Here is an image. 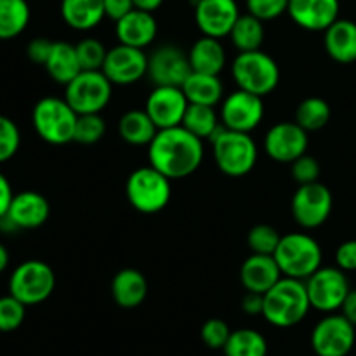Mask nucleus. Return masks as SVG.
<instances>
[{
	"instance_id": "f257e3e1",
	"label": "nucleus",
	"mask_w": 356,
	"mask_h": 356,
	"mask_svg": "<svg viewBox=\"0 0 356 356\" xmlns=\"http://www.w3.org/2000/svg\"><path fill=\"white\" fill-rule=\"evenodd\" d=\"M204 141L183 125L159 129L148 145V162L170 181L184 179L200 169L204 162Z\"/></svg>"
},
{
	"instance_id": "f03ea898",
	"label": "nucleus",
	"mask_w": 356,
	"mask_h": 356,
	"mask_svg": "<svg viewBox=\"0 0 356 356\" xmlns=\"http://www.w3.org/2000/svg\"><path fill=\"white\" fill-rule=\"evenodd\" d=\"M309 309L312 305L302 280L282 277L264 294L263 316L270 325L278 329L296 327L308 316Z\"/></svg>"
},
{
	"instance_id": "7ed1b4c3",
	"label": "nucleus",
	"mask_w": 356,
	"mask_h": 356,
	"mask_svg": "<svg viewBox=\"0 0 356 356\" xmlns=\"http://www.w3.org/2000/svg\"><path fill=\"white\" fill-rule=\"evenodd\" d=\"M214 163L225 176L243 177L257 163V145L247 132L229 131L222 125L218 134L211 139Z\"/></svg>"
},
{
	"instance_id": "20e7f679",
	"label": "nucleus",
	"mask_w": 356,
	"mask_h": 356,
	"mask_svg": "<svg viewBox=\"0 0 356 356\" xmlns=\"http://www.w3.org/2000/svg\"><path fill=\"white\" fill-rule=\"evenodd\" d=\"M273 257L284 277L302 282L322 268L323 263L322 245L308 233L282 235Z\"/></svg>"
},
{
	"instance_id": "39448f33",
	"label": "nucleus",
	"mask_w": 356,
	"mask_h": 356,
	"mask_svg": "<svg viewBox=\"0 0 356 356\" xmlns=\"http://www.w3.org/2000/svg\"><path fill=\"white\" fill-rule=\"evenodd\" d=\"M79 113L65 97L47 96L37 101L31 111V124L42 141L52 146L68 145L75 139Z\"/></svg>"
},
{
	"instance_id": "423d86ee",
	"label": "nucleus",
	"mask_w": 356,
	"mask_h": 356,
	"mask_svg": "<svg viewBox=\"0 0 356 356\" xmlns=\"http://www.w3.org/2000/svg\"><path fill=\"white\" fill-rule=\"evenodd\" d=\"M232 76L238 89L266 97L280 83V66L263 49L238 52L232 63Z\"/></svg>"
},
{
	"instance_id": "0eeeda50",
	"label": "nucleus",
	"mask_w": 356,
	"mask_h": 356,
	"mask_svg": "<svg viewBox=\"0 0 356 356\" xmlns=\"http://www.w3.org/2000/svg\"><path fill=\"white\" fill-rule=\"evenodd\" d=\"M172 181L155 167L146 165L132 170L125 183V197L134 211L141 214H159L172 197Z\"/></svg>"
},
{
	"instance_id": "6e6552de",
	"label": "nucleus",
	"mask_w": 356,
	"mask_h": 356,
	"mask_svg": "<svg viewBox=\"0 0 356 356\" xmlns=\"http://www.w3.org/2000/svg\"><path fill=\"white\" fill-rule=\"evenodd\" d=\"M56 289V273L45 261L28 259L14 268L9 277V294L24 306L47 301Z\"/></svg>"
},
{
	"instance_id": "1a4fd4ad",
	"label": "nucleus",
	"mask_w": 356,
	"mask_h": 356,
	"mask_svg": "<svg viewBox=\"0 0 356 356\" xmlns=\"http://www.w3.org/2000/svg\"><path fill=\"white\" fill-rule=\"evenodd\" d=\"M113 83L101 70H82L68 86L65 99L79 115L101 113L110 104Z\"/></svg>"
},
{
	"instance_id": "9d476101",
	"label": "nucleus",
	"mask_w": 356,
	"mask_h": 356,
	"mask_svg": "<svg viewBox=\"0 0 356 356\" xmlns=\"http://www.w3.org/2000/svg\"><path fill=\"white\" fill-rule=\"evenodd\" d=\"M334 209L332 191L323 183L299 184L291 200L294 221L302 229H316L329 221Z\"/></svg>"
},
{
	"instance_id": "9b49d317",
	"label": "nucleus",
	"mask_w": 356,
	"mask_h": 356,
	"mask_svg": "<svg viewBox=\"0 0 356 356\" xmlns=\"http://www.w3.org/2000/svg\"><path fill=\"white\" fill-rule=\"evenodd\" d=\"M309 305L322 313H336L341 309L348 292L351 291L346 271L337 266H322L305 280Z\"/></svg>"
},
{
	"instance_id": "f8f14e48",
	"label": "nucleus",
	"mask_w": 356,
	"mask_h": 356,
	"mask_svg": "<svg viewBox=\"0 0 356 356\" xmlns=\"http://www.w3.org/2000/svg\"><path fill=\"white\" fill-rule=\"evenodd\" d=\"M356 327L343 313H327L312 332V350L316 356H348L356 343Z\"/></svg>"
},
{
	"instance_id": "ddd939ff",
	"label": "nucleus",
	"mask_w": 356,
	"mask_h": 356,
	"mask_svg": "<svg viewBox=\"0 0 356 356\" xmlns=\"http://www.w3.org/2000/svg\"><path fill=\"white\" fill-rule=\"evenodd\" d=\"M219 117H221V124L229 131L250 134L263 122L264 101L256 94L236 89L221 101Z\"/></svg>"
},
{
	"instance_id": "4468645a",
	"label": "nucleus",
	"mask_w": 356,
	"mask_h": 356,
	"mask_svg": "<svg viewBox=\"0 0 356 356\" xmlns=\"http://www.w3.org/2000/svg\"><path fill=\"white\" fill-rule=\"evenodd\" d=\"M101 72L113 86H134L148 75V54L145 49L118 44L108 51Z\"/></svg>"
},
{
	"instance_id": "2eb2a0df",
	"label": "nucleus",
	"mask_w": 356,
	"mask_h": 356,
	"mask_svg": "<svg viewBox=\"0 0 356 356\" xmlns=\"http://www.w3.org/2000/svg\"><path fill=\"white\" fill-rule=\"evenodd\" d=\"M193 72L190 65L188 52L177 45L165 44L153 49L148 54V79L153 86H174L181 87L184 80Z\"/></svg>"
},
{
	"instance_id": "dca6fc26",
	"label": "nucleus",
	"mask_w": 356,
	"mask_h": 356,
	"mask_svg": "<svg viewBox=\"0 0 356 356\" xmlns=\"http://www.w3.org/2000/svg\"><path fill=\"white\" fill-rule=\"evenodd\" d=\"M309 136L296 122H278L264 136V152L278 163H292L308 153Z\"/></svg>"
},
{
	"instance_id": "f3484780",
	"label": "nucleus",
	"mask_w": 356,
	"mask_h": 356,
	"mask_svg": "<svg viewBox=\"0 0 356 356\" xmlns=\"http://www.w3.org/2000/svg\"><path fill=\"white\" fill-rule=\"evenodd\" d=\"M49 216H51V205L47 198L38 191L26 190L14 195L9 211L0 219V225H6L13 232L37 229L47 222Z\"/></svg>"
},
{
	"instance_id": "a211bd4d",
	"label": "nucleus",
	"mask_w": 356,
	"mask_h": 356,
	"mask_svg": "<svg viewBox=\"0 0 356 356\" xmlns=\"http://www.w3.org/2000/svg\"><path fill=\"white\" fill-rule=\"evenodd\" d=\"M188 104L190 101L181 87L155 86V89L146 97L145 110L156 127L169 129L183 124Z\"/></svg>"
},
{
	"instance_id": "6ab92c4d",
	"label": "nucleus",
	"mask_w": 356,
	"mask_h": 356,
	"mask_svg": "<svg viewBox=\"0 0 356 356\" xmlns=\"http://www.w3.org/2000/svg\"><path fill=\"white\" fill-rule=\"evenodd\" d=\"M195 23L205 37L225 38L240 17L236 0H195Z\"/></svg>"
},
{
	"instance_id": "aec40b11",
	"label": "nucleus",
	"mask_w": 356,
	"mask_h": 356,
	"mask_svg": "<svg viewBox=\"0 0 356 356\" xmlns=\"http://www.w3.org/2000/svg\"><path fill=\"white\" fill-rule=\"evenodd\" d=\"M339 0H289L287 14L306 31H325L339 19Z\"/></svg>"
},
{
	"instance_id": "412c9836",
	"label": "nucleus",
	"mask_w": 356,
	"mask_h": 356,
	"mask_svg": "<svg viewBox=\"0 0 356 356\" xmlns=\"http://www.w3.org/2000/svg\"><path fill=\"white\" fill-rule=\"evenodd\" d=\"M159 35V23L153 13L141 9H132L118 21H115V37L118 44L131 47L146 49L155 42Z\"/></svg>"
},
{
	"instance_id": "4be33fe9",
	"label": "nucleus",
	"mask_w": 356,
	"mask_h": 356,
	"mask_svg": "<svg viewBox=\"0 0 356 356\" xmlns=\"http://www.w3.org/2000/svg\"><path fill=\"white\" fill-rule=\"evenodd\" d=\"M284 277L273 256L250 254L240 268V282L243 289L257 294H266Z\"/></svg>"
},
{
	"instance_id": "5701e85b",
	"label": "nucleus",
	"mask_w": 356,
	"mask_h": 356,
	"mask_svg": "<svg viewBox=\"0 0 356 356\" xmlns=\"http://www.w3.org/2000/svg\"><path fill=\"white\" fill-rule=\"evenodd\" d=\"M323 47L327 56L339 65L356 61V23L339 17L323 31Z\"/></svg>"
},
{
	"instance_id": "b1692460",
	"label": "nucleus",
	"mask_w": 356,
	"mask_h": 356,
	"mask_svg": "<svg viewBox=\"0 0 356 356\" xmlns=\"http://www.w3.org/2000/svg\"><path fill=\"white\" fill-rule=\"evenodd\" d=\"M110 291L115 305L124 309H134L141 306L148 296V280L136 268H124L113 277Z\"/></svg>"
},
{
	"instance_id": "393cba45",
	"label": "nucleus",
	"mask_w": 356,
	"mask_h": 356,
	"mask_svg": "<svg viewBox=\"0 0 356 356\" xmlns=\"http://www.w3.org/2000/svg\"><path fill=\"white\" fill-rule=\"evenodd\" d=\"M63 21L75 31H90L106 17L103 0H61Z\"/></svg>"
},
{
	"instance_id": "a878e982",
	"label": "nucleus",
	"mask_w": 356,
	"mask_h": 356,
	"mask_svg": "<svg viewBox=\"0 0 356 356\" xmlns=\"http://www.w3.org/2000/svg\"><path fill=\"white\" fill-rule=\"evenodd\" d=\"M190 65L193 72L209 73V75H221L226 68V49L221 38L205 37L202 35L188 51Z\"/></svg>"
},
{
	"instance_id": "bb28decb",
	"label": "nucleus",
	"mask_w": 356,
	"mask_h": 356,
	"mask_svg": "<svg viewBox=\"0 0 356 356\" xmlns=\"http://www.w3.org/2000/svg\"><path fill=\"white\" fill-rule=\"evenodd\" d=\"M44 68L45 72H47V75L51 76L56 83H59V86H68V83L82 72V66H80L75 45L63 40L54 42Z\"/></svg>"
},
{
	"instance_id": "cd10ccee",
	"label": "nucleus",
	"mask_w": 356,
	"mask_h": 356,
	"mask_svg": "<svg viewBox=\"0 0 356 356\" xmlns=\"http://www.w3.org/2000/svg\"><path fill=\"white\" fill-rule=\"evenodd\" d=\"M186 94L188 101L193 104H205V106H218L225 99V86L219 75L191 72L190 76L181 86Z\"/></svg>"
},
{
	"instance_id": "c85d7f7f",
	"label": "nucleus",
	"mask_w": 356,
	"mask_h": 356,
	"mask_svg": "<svg viewBox=\"0 0 356 356\" xmlns=\"http://www.w3.org/2000/svg\"><path fill=\"white\" fill-rule=\"evenodd\" d=\"M118 136L131 146H146L159 132V127L152 120L146 110H129L118 120Z\"/></svg>"
},
{
	"instance_id": "c756f323",
	"label": "nucleus",
	"mask_w": 356,
	"mask_h": 356,
	"mask_svg": "<svg viewBox=\"0 0 356 356\" xmlns=\"http://www.w3.org/2000/svg\"><path fill=\"white\" fill-rule=\"evenodd\" d=\"M229 40L233 47L238 52L259 51L264 44L266 30H264V21L257 19L252 14H240L235 26L229 31Z\"/></svg>"
},
{
	"instance_id": "7c9ffc66",
	"label": "nucleus",
	"mask_w": 356,
	"mask_h": 356,
	"mask_svg": "<svg viewBox=\"0 0 356 356\" xmlns=\"http://www.w3.org/2000/svg\"><path fill=\"white\" fill-rule=\"evenodd\" d=\"M183 125L186 131L200 138L202 141H211L219 129L222 127L221 117L216 111L214 106H205V104H188V110L184 113Z\"/></svg>"
},
{
	"instance_id": "2f4dec72",
	"label": "nucleus",
	"mask_w": 356,
	"mask_h": 356,
	"mask_svg": "<svg viewBox=\"0 0 356 356\" xmlns=\"http://www.w3.org/2000/svg\"><path fill=\"white\" fill-rule=\"evenodd\" d=\"M31 9L26 0H0V40L19 37L30 24Z\"/></svg>"
},
{
	"instance_id": "473e14b6",
	"label": "nucleus",
	"mask_w": 356,
	"mask_h": 356,
	"mask_svg": "<svg viewBox=\"0 0 356 356\" xmlns=\"http://www.w3.org/2000/svg\"><path fill=\"white\" fill-rule=\"evenodd\" d=\"M332 117L330 104L323 97L309 96L302 99L296 108V124L301 125L306 132L322 131Z\"/></svg>"
},
{
	"instance_id": "72a5a7b5",
	"label": "nucleus",
	"mask_w": 356,
	"mask_h": 356,
	"mask_svg": "<svg viewBox=\"0 0 356 356\" xmlns=\"http://www.w3.org/2000/svg\"><path fill=\"white\" fill-rule=\"evenodd\" d=\"M225 356H266V337L254 329L232 330L228 343L222 348Z\"/></svg>"
},
{
	"instance_id": "f704fd0d",
	"label": "nucleus",
	"mask_w": 356,
	"mask_h": 356,
	"mask_svg": "<svg viewBox=\"0 0 356 356\" xmlns=\"http://www.w3.org/2000/svg\"><path fill=\"white\" fill-rule=\"evenodd\" d=\"M280 232L271 225H261L252 226L247 233V245H249L252 254H266V256H273L277 250L278 243H280Z\"/></svg>"
},
{
	"instance_id": "c9c22d12",
	"label": "nucleus",
	"mask_w": 356,
	"mask_h": 356,
	"mask_svg": "<svg viewBox=\"0 0 356 356\" xmlns=\"http://www.w3.org/2000/svg\"><path fill=\"white\" fill-rule=\"evenodd\" d=\"M106 134V122L101 113H86L79 115L75 125V139L79 145H96Z\"/></svg>"
},
{
	"instance_id": "e433bc0d",
	"label": "nucleus",
	"mask_w": 356,
	"mask_h": 356,
	"mask_svg": "<svg viewBox=\"0 0 356 356\" xmlns=\"http://www.w3.org/2000/svg\"><path fill=\"white\" fill-rule=\"evenodd\" d=\"M75 49L82 70H103L108 54V49L104 47L103 42L94 37H87L75 44Z\"/></svg>"
},
{
	"instance_id": "4c0bfd02",
	"label": "nucleus",
	"mask_w": 356,
	"mask_h": 356,
	"mask_svg": "<svg viewBox=\"0 0 356 356\" xmlns=\"http://www.w3.org/2000/svg\"><path fill=\"white\" fill-rule=\"evenodd\" d=\"M26 318V306L14 296L0 298V332H14L23 325Z\"/></svg>"
},
{
	"instance_id": "58836bf2",
	"label": "nucleus",
	"mask_w": 356,
	"mask_h": 356,
	"mask_svg": "<svg viewBox=\"0 0 356 356\" xmlns=\"http://www.w3.org/2000/svg\"><path fill=\"white\" fill-rule=\"evenodd\" d=\"M21 146L19 127L13 118L0 115V163L7 162L17 153Z\"/></svg>"
},
{
	"instance_id": "ea45409f",
	"label": "nucleus",
	"mask_w": 356,
	"mask_h": 356,
	"mask_svg": "<svg viewBox=\"0 0 356 356\" xmlns=\"http://www.w3.org/2000/svg\"><path fill=\"white\" fill-rule=\"evenodd\" d=\"M232 330L221 318H209L200 329V339L211 350H222L228 343Z\"/></svg>"
},
{
	"instance_id": "a19ab883",
	"label": "nucleus",
	"mask_w": 356,
	"mask_h": 356,
	"mask_svg": "<svg viewBox=\"0 0 356 356\" xmlns=\"http://www.w3.org/2000/svg\"><path fill=\"white\" fill-rule=\"evenodd\" d=\"M245 7L247 13L266 23L287 13L289 0H245Z\"/></svg>"
},
{
	"instance_id": "79ce46f5",
	"label": "nucleus",
	"mask_w": 356,
	"mask_h": 356,
	"mask_svg": "<svg viewBox=\"0 0 356 356\" xmlns=\"http://www.w3.org/2000/svg\"><path fill=\"white\" fill-rule=\"evenodd\" d=\"M291 172L298 184H309L318 181L322 169H320V162L315 156L305 153L291 163Z\"/></svg>"
},
{
	"instance_id": "37998d69",
	"label": "nucleus",
	"mask_w": 356,
	"mask_h": 356,
	"mask_svg": "<svg viewBox=\"0 0 356 356\" xmlns=\"http://www.w3.org/2000/svg\"><path fill=\"white\" fill-rule=\"evenodd\" d=\"M336 266L346 273L356 271V240H346L337 247Z\"/></svg>"
},
{
	"instance_id": "c03bdc74",
	"label": "nucleus",
	"mask_w": 356,
	"mask_h": 356,
	"mask_svg": "<svg viewBox=\"0 0 356 356\" xmlns=\"http://www.w3.org/2000/svg\"><path fill=\"white\" fill-rule=\"evenodd\" d=\"M52 45H54V42L49 40V38L45 37L33 38L26 47V54L28 58H30V61H33L35 65L44 66L45 63H47L49 54H51Z\"/></svg>"
},
{
	"instance_id": "a18cd8bd",
	"label": "nucleus",
	"mask_w": 356,
	"mask_h": 356,
	"mask_svg": "<svg viewBox=\"0 0 356 356\" xmlns=\"http://www.w3.org/2000/svg\"><path fill=\"white\" fill-rule=\"evenodd\" d=\"M103 3L106 17H110L113 21H118L120 17H124L125 14L134 9V2L132 0H103Z\"/></svg>"
},
{
	"instance_id": "49530a36",
	"label": "nucleus",
	"mask_w": 356,
	"mask_h": 356,
	"mask_svg": "<svg viewBox=\"0 0 356 356\" xmlns=\"http://www.w3.org/2000/svg\"><path fill=\"white\" fill-rule=\"evenodd\" d=\"M264 306V294H257V292L245 291V296L242 298V312L250 316L263 315Z\"/></svg>"
},
{
	"instance_id": "de8ad7c7",
	"label": "nucleus",
	"mask_w": 356,
	"mask_h": 356,
	"mask_svg": "<svg viewBox=\"0 0 356 356\" xmlns=\"http://www.w3.org/2000/svg\"><path fill=\"white\" fill-rule=\"evenodd\" d=\"M13 186H10L9 179L6 177V174L0 172V219L7 214L9 211L10 200H13Z\"/></svg>"
},
{
	"instance_id": "09e8293b",
	"label": "nucleus",
	"mask_w": 356,
	"mask_h": 356,
	"mask_svg": "<svg viewBox=\"0 0 356 356\" xmlns=\"http://www.w3.org/2000/svg\"><path fill=\"white\" fill-rule=\"evenodd\" d=\"M341 313L356 327V289H351L341 306Z\"/></svg>"
},
{
	"instance_id": "8fccbe9b",
	"label": "nucleus",
	"mask_w": 356,
	"mask_h": 356,
	"mask_svg": "<svg viewBox=\"0 0 356 356\" xmlns=\"http://www.w3.org/2000/svg\"><path fill=\"white\" fill-rule=\"evenodd\" d=\"M134 2L136 9H141V10H148V13H155L156 9L162 7V3L165 0H132Z\"/></svg>"
},
{
	"instance_id": "3c124183",
	"label": "nucleus",
	"mask_w": 356,
	"mask_h": 356,
	"mask_svg": "<svg viewBox=\"0 0 356 356\" xmlns=\"http://www.w3.org/2000/svg\"><path fill=\"white\" fill-rule=\"evenodd\" d=\"M9 261H10L9 250H7V247L3 245V243H0V275L7 270V266H9Z\"/></svg>"
}]
</instances>
